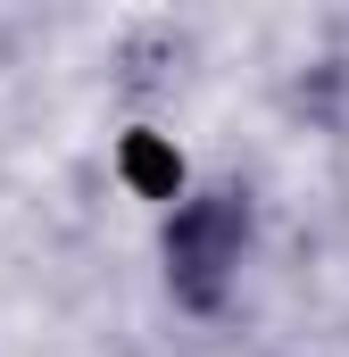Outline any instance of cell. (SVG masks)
<instances>
[{
  "instance_id": "1",
  "label": "cell",
  "mask_w": 349,
  "mask_h": 357,
  "mask_svg": "<svg viewBox=\"0 0 349 357\" xmlns=\"http://www.w3.org/2000/svg\"><path fill=\"white\" fill-rule=\"evenodd\" d=\"M250 250H258V208L242 183H200L158 216V274L183 316H216L242 291Z\"/></svg>"
},
{
  "instance_id": "2",
  "label": "cell",
  "mask_w": 349,
  "mask_h": 357,
  "mask_svg": "<svg viewBox=\"0 0 349 357\" xmlns=\"http://www.w3.org/2000/svg\"><path fill=\"white\" fill-rule=\"evenodd\" d=\"M125 175L142 183V199H183V158H174L167 142H158V133H133V142H125Z\"/></svg>"
}]
</instances>
